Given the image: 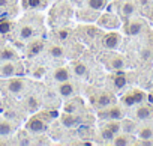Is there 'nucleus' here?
I'll return each instance as SVG.
<instances>
[{
	"instance_id": "f257e3e1",
	"label": "nucleus",
	"mask_w": 153,
	"mask_h": 146,
	"mask_svg": "<svg viewBox=\"0 0 153 146\" xmlns=\"http://www.w3.org/2000/svg\"><path fill=\"white\" fill-rule=\"evenodd\" d=\"M143 98H144V94H143V92L134 91V92H131V94H128V95L123 97V103H125V106L129 107V106H134L135 103L143 101Z\"/></svg>"
},
{
	"instance_id": "412c9836",
	"label": "nucleus",
	"mask_w": 153,
	"mask_h": 146,
	"mask_svg": "<svg viewBox=\"0 0 153 146\" xmlns=\"http://www.w3.org/2000/svg\"><path fill=\"white\" fill-rule=\"evenodd\" d=\"M113 143L116 146H126V145H129V140H128L126 136H117V137L113 139Z\"/></svg>"
},
{
	"instance_id": "7c9ffc66",
	"label": "nucleus",
	"mask_w": 153,
	"mask_h": 146,
	"mask_svg": "<svg viewBox=\"0 0 153 146\" xmlns=\"http://www.w3.org/2000/svg\"><path fill=\"white\" fill-rule=\"evenodd\" d=\"M126 131H134V128H135V125H134V122H125V127H123Z\"/></svg>"
},
{
	"instance_id": "5701e85b",
	"label": "nucleus",
	"mask_w": 153,
	"mask_h": 146,
	"mask_svg": "<svg viewBox=\"0 0 153 146\" xmlns=\"http://www.w3.org/2000/svg\"><path fill=\"white\" fill-rule=\"evenodd\" d=\"M50 54L54 57H62L63 56V48L60 45H51L50 47Z\"/></svg>"
},
{
	"instance_id": "b1692460",
	"label": "nucleus",
	"mask_w": 153,
	"mask_h": 146,
	"mask_svg": "<svg viewBox=\"0 0 153 146\" xmlns=\"http://www.w3.org/2000/svg\"><path fill=\"white\" fill-rule=\"evenodd\" d=\"M110 65H111V68H114V69H122L123 65H125V62H123L122 57H114V59L111 60Z\"/></svg>"
},
{
	"instance_id": "c85d7f7f",
	"label": "nucleus",
	"mask_w": 153,
	"mask_h": 146,
	"mask_svg": "<svg viewBox=\"0 0 153 146\" xmlns=\"http://www.w3.org/2000/svg\"><path fill=\"white\" fill-rule=\"evenodd\" d=\"M27 103H29V107H30V110H35V109H38V100H36V98H29V100H27Z\"/></svg>"
},
{
	"instance_id": "7ed1b4c3",
	"label": "nucleus",
	"mask_w": 153,
	"mask_h": 146,
	"mask_svg": "<svg viewBox=\"0 0 153 146\" xmlns=\"http://www.w3.org/2000/svg\"><path fill=\"white\" fill-rule=\"evenodd\" d=\"M27 127H29V130L33 131V133H42V131L45 130V124H44V121H42L41 118H36V116L32 118V119L29 121Z\"/></svg>"
},
{
	"instance_id": "dca6fc26",
	"label": "nucleus",
	"mask_w": 153,
	"mask_h": 146,
	"mask_svg": "<svg viewBox=\"0 0 153 146\" xmlns=\"http://www.w3.org/2000/svg\"><path fill=\"white\" fill-rule=\"evenodd\" d=\"M15 57H17L15 51H12L9 48H5L0 51V60H14Z\"/></svg>"
},
{
	"instance_id": "39448f33",
	"label": "nucleus",
	"mask_w": 153,
	"mask_h": 146,
	"mask_svg": "<svg viewBox=\"0 0 153 146\" xmlns=\"http://www.w3.org/2000/svg\"><path fill=\"white\" fill-rule=\"evenodd\" d=\"M59 94H60L62 97H65V98L71 97V95L74 94V85L69 83V80L60 83V86H59Z\"/></svg>"
},
{
	"instance_id": "4468645a",
	"label": "nucleus",
	"mask_w": 153,
	"mask_h": 146,
	"mask_svg": "<svg viewBox=\"0 0 153 146\" xmlns=\"http://www.w3.org/2000/svg\"><path fill=\"white\" fill-rule=\"evenodd\" d=\"M108 118L111 121H120L123 118V112L120 110V107H113L108 110Z\"/></svg>"
},
{
	"instance_id": "1a4fd4ad",
	"label": "nucleus",
	"mask_w": 153,
	"mask_h": 146,
	"mask_svg": "<svg viewBox=\"0 0 153 146\" xmlns=\"http://www.w3.org/2000/svg\"><path fill=\"white\" fill-rule=\"evenodd\" d=\"M111 103H113V97L108 95V94H102V95H99V98H98V107H99V109H105V107H108Z\"/></svg>"
},
{
	"instance_id": "9d476101",
	"label": "nucleus",
	"mask_w": 153,
	"mask_h": 146,
	"mask_svg": "<svg viewBox=\"0 0 153 146\" xmlns=\"http://www.w3.org/2000/svg\"><path fill=\"white\" fill-rule=\"evenodd\" d=\"M12 131H14V125L12 124H9L6 121L0 122V136H2V137H8Z\"/></svg>"
},
{
	"instance_id": "6e6552de",
	"label": "nucleus",
	"mask_w": 153,
	"mask_h": 146,
	"mask_svg": "<svg viewBox=\"0 0 153 146\" xmlns=\"http://www.w3.org/2000/svg\"><path fill=\"white\" fill-rule=\"evenodd\" d=\"M23 88H24V83H23V80H20V79H12V80L9 82V85H8V89H9V92H12V94L21 92Z\"/></svg>"
},
{
	"instance_id": "a211bd4d",
	"label": "nucleus",
	"mask_w": 153,
	"mask_h": 146,
	"mask_svg": "<svg viewBox=\"0 0 153 146\" xmlns=\"http://www.w3.org/2000/svg\"><path fill=\"white\" fill-rule=\"evenodd\" d=\"M134 11H135V5L131 3V2H126V3L122 6V14H123L125 17H131V15L134 14Z\"/></svg>"
},
{
	"instance_id": "0eeeda50",
	"label": "nucleus",
	"mask_w": 153,
	"mask_h": 146,
	"mask_svg": "<svg viewBox=\"0 0 153 146\" xmlns=\"http://www.w3.org/2000/svg\"><path fill=\"white\" fill-rule=\"evenodd\" d=\"M54 80L59 82V83H63V82H68L69 80V72L66 68H57L54 71Z\"/></svg>"
},
{
	"instance_id": "473e14b6",
	"label": "nucleus",
	"mask_w": 153,
	"mask_h": 146,
	"mask_svg": "<svg viewBox=\"0 0 153 146\" xmlns=\"http://www.w3.org/2000/svg\"><path fill=\"white\" fill-rule=\"evenodd\" d=\"M6 2H5V0H0V5H5Z\"/></svg>"
},
{
	"instance_id": "f3484780",
	"label": "nucleus",
	"mask_w": 153,
	"mask_h": 146,
	"mask_svg": "<svg viewBox=\"0 0 153 146\" xmlns=\"http://www.w3.org/2000/svg\"><path fill=\"white\" fill-rule=\"evenodd\" d=\"M33 36V27L32 26H23L21 32H20V38L21 39H30Z\"/></svg>"
},
{
	"instance_id": "9b49d317",
	"label": "nucleus",
	"mask_w": 153,
	"mask_h": 146,
	"mask_svg": "<svg viewBox=\"0 0 153 146\" xmlns=\"http://www.w3.org/2000/svg\"><path fill=\"white\" fill-rule=\"evenodd\" d=\"M141 30H143V24H141L140 21H132V23L126 27L128 35H138Z\"/></svg>"
},
{
	"instance_id": "f8f14e48",
	"label": "nucleus",
	"mask_w": 153,
	"mask_h": 146,
	"mask_svg": "<svg viewBox=\"0 0 153 146\" xmlns=\"http://www.w3.org/2000/svg\"><path fill=\"white\" fill-rule=\"evenodd\" d=\"M72 66H74V72H75L76 76L83 77V76L87 74V66H86L84 63H81V62H75Z\"/></svg>"
},
{
	"instance_id": "f03ea898",
	"label": "nucleus",
	"mask_w": 153,
	"mask_h": 146,
	"mask_svg": "<svg viewBox=\"0 0 153 146\" xmlns=\"http://www.w3.org/2000/svg\"><path fill=\"white\" fill-rule=\"evenodd\" d=\"M102 42H104V47H105V48L113 50V48H116V47L119 45L120 38H119L117 33H108V35H105V38H104Z\"/></svg>"
},
{
	"instance_id": "cd10ccee",
	"label": "nucleus",
	"mask_w": 153,
	"mask_h": 146,
	"mask_svg": "<svg viewBox=\"0 0 153 146\" xmlns=\"http://www.w3.org/2000/svg\"><path fill=\"white\" fill-rule=\"evenodd\" d=\"M68 36H69V30L68 29H62V30L57 32V38L59 39H66Z\"/></svg>"
},
{
	"instance_id": "ddd939ff",
	"label": "nucleus",
	"mask_w": 153,
	"mask_h": 146,
	"mask_svg": "<svg viewBox=\"0 0 153 146\" xmlns=\"http://www.w3.org/2000/svg\"><path fill=\"white\" fill-rule=\"evenodd\" d=\"M14 72H15L14 63H5L2 66V69H0V74H2L3 77H11V76H14Z\"/></svg>"
},
{
	"instance_id": "c756f323",
	"label": "nucleus",
	"mask_w": 153,
	"mask_h": 146,
	"mask_svg": "<svg viewBox=\"0 0 153 146\" xmlns=\"http://www.w3.org/2000/svg\"><path fill=\"white\" fill-rule=\"evenodd\" d=\"M86 33H87L90 38H95L98 32H96V29H95V27H87V29H86Z\"/></svg>"
},
{
	"instance_id": "423d86ee",
	"label": "nucleus",
	"mask_w": 153,
	"mask_h": 146,
	"mask_svg": "<svg viewBox=\"0 0 153 146\" xmlns=\"http://www.w3.org/2000/svg\"><path fill=\"white\" fill-rule=\"evenodd\" d=\"M153 116V109L149 107V106H143L137 110V118L141 119V121H146V119H150Z\"/></svg>"
},
{
	"instance_id": "20e7f679",
	"label": "nucleus",
	"mask_w": 153,
	"mask_h": 146,
	"mask_svg": "<svg viewBox=\"0 0 153 146\" xmlns=\"http://www.w3.org/2000/svg\"><path fill=\"white\" fill-rule=\"evenodd\" d=\"M44 50V42L42 41H39V39H36V41H33L32 44H30V47H29V57H35V56H38L41 51Z\"/></svg>"
},
{
	"instance_id": "bb28decb",
	"label": "nucleus",
	"mask_w": 153,
	"mask_h": 146,
	"mask_svg": "<svg viewBox=\"0 0 153 146\" xmlns=\"http://www.w3.org/2000/svg\"><path fill=\"white\" fill-rule=\"evenodd\" d=\"M11 30V23L9 21H0V33H8Z\"/></svg>"
},
{
	"instance_id": "4be33fe9",
	"label": "nucleus",
	"mask_w": 153,
	"mask_h": 146,
	"mask_svg": "<svg viewBox=\"0 0 153 146\" xmlns=\"http://www.w3.org/2000/svg\"><path fill=\"white\" fill-rule=\"evenodd\" d=\"M104 0H89L87 2V5L92 8V9H95V11H99V9H102L104 8Z\"/></svg>"
},
{
	"instance_id": "6ab92c4d",
	"label": "nucleus",
	"mask_w": 153,
	"mask_h": 146,
	"mask_svg": "<svg viewBox=\"0 0 153 146\" xmlns=\"http://www.w3.org/2000/svg\"><path fill=\"white\" fill-rule=\"evenodd\" d=\"M114 86H116L117 89H122V88H125V86H126V77H125L123 74H119V76H116V77H114Z\"/></svg>"
},
{
	"instance_id": "aec40b11",
	"label": "nucleus",
	"mask_w": 153,
	"mask_h": 146,
	"mask_svg": "<svg viewBox=\"0 0 153 146\" xmlns=\"http://www.w3.org/2000/svg\"><path fill=\"white\" fill-rule=\"evenodd\" d=\"M153 137V130L149 128V127H144L140 130V139H144V140H149Z\"/></svg>"
},
{
	"instance_id": "2f4dec72",
	"label": "nucleus",
	"mask_w": 153,
	"mask_h": 146,
	"mask_svg": "<svg viewBox=\"0 0 153 146\" xmlns=\"http://www.w3.org/2000/svg\"><path fill=\"white\" fill-rule=\"evenodd\" d=\"M41 5V0H29V6L30 8H36Z\"/></svg>"
},
{
	"instance_id": "393cba45",
	"label": "nucleus",
	"mask_w": 153,
	"mask_h": 146,
	"mask_svg": "<svg viewBox=\"0 0 153 146\" xmlns=\"http://www.w3.org/2000/svg\"><path fill=\"white\" fill-rule=\"evenodd\" d=\"M114 137H116V134H114L110 128L105 127V128L102 130V139H105V140H113Z\"/></svg>"
},
{
	"instance_id": "2eb2a0df",
	"label": "nucleus",
	"mask_w": 153,
	"mask_h": 146,
	"mask_svg": "<svg viewBox=\"0 0 153 146\" xmlns=\"http://www.w3.org/2000/svg\"><path fill=\"white\" fill-rule=\"evenodd\" d=\"M75 122H76L75 116H72V115H69V113H65V115L62 116V125H63V127H66V128L74 127V125H75Z\"/></svg>"
},
{
	"instance_id": "a878e982",
	"label": "nucleus",
	"mask_w": 153,
	"mask_h": 146,
	"mask_svg": "<svg viewBox=\"0 0 153 146\" xmlns=\"http://www.w3.org/2000/svg\"><path fill=\"white\" fill-rule=\"evenodd\" d=\"M107 128H110V130H111V131H113V133H114L116 136H117V134L120 133V130H122V127H120V124H117L116 121H114V122H110V124L107 125Z\"/></svg>"
}]
</instances>
